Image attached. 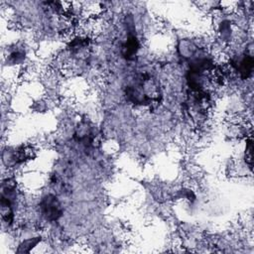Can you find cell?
<instances>
[{"label": "cell", "instance_id": "1", "mask_svg": "<svg viewBox=\"0 0 254 254\" xmlns=\"http://www.w3.org/2000/svg\"><path fill=\"white\" fill-rule=\"evenodd\" d=\"M40 208L43 216L50 221L58 220L63 213L62 206L58 197L53 194H47L42 198Z\"/></svg>", "mask_w": 254, "mask_h": 254}, {"label": "cell", "instance_id": "2", "mask_svg": "<svg viewBox=\"0 0 254 254\" xmlns=\"http://www.w3.org/2000/svg\"><path fill=\"white\" fill-rule=\"evenodd\" d=\"M231 65L242 78H247L253 70V59L250 55H245L238 62L231 64Z\"/></svg>", "mask_w": 254, "mask_h": 254}]
</instances>
